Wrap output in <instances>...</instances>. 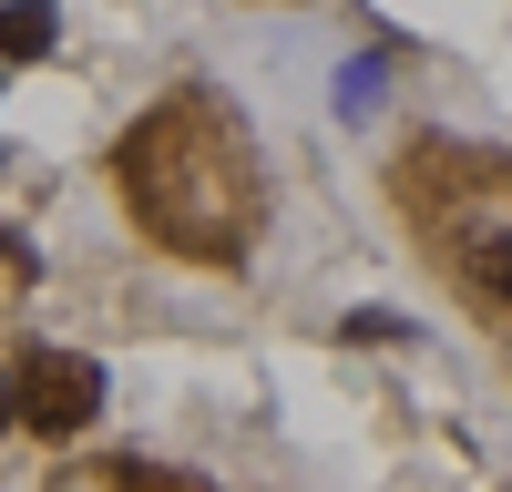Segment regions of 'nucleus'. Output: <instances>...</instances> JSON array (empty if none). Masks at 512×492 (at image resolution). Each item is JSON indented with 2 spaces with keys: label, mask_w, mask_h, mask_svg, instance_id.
I'll use <instances>...</instances> for the list:
<instances>
[{
  "label": "nucleus",
  "mask_w": 512,
  "mask_h": 492,
  "mask_svg": "<svg viewBox=\"0 0 512 492\" xmlns=\"http://www.w3.org/2000/svg\"><path fill=\"white\" fill-rule=\"evenodd\" d=\"M52 41H62L52 0H0V62H41Z\"/></svg>",
  "instance_id": "3"
},
{
  "label": "nucleus",
  "mask_w": 512,
  "mask_h": 492,
  "mask_svg": "<svg viewBox=\"0 0 512 492\" xmlns=\"http://www.w3.org/2000/svg\"><path fill=\"white\" fill-rule=\"evenodd\" d=\"M461 277L512 308V226H461Z\"/></svg>",
  "instance_id": "2"
},
{
  "label": "nucleus",
  "mask_w": 512,
  "mask_h": 492,
  "mask_svg": "<svg viewBox=\"0 0 512 492\" xmlns=\"http://www.w3.org/2000/svg\"><path fill=\"white\" fill-rule=\"evenodd\" d=\"M0 257H11V246H0Z\"/></svg>",
  "instance_id": "5"
},
{
  "label": "nucleus",
  "mask_w": 512,
  "mask_h": 492,
  "mask_svg": "<svg viewBox=\"0 0 512 492\" xmlns=\"http://www.w3.org/2000/svg\"><path fill=\"white\" fill-rule=\"evenodd\" d=\"M11 400H21L31 431H82V421H93V400H103V369L72 359V349H41L21 380H11Z\"/></svg>",
  "instance_id": "1"
},
{
  "label": "nucleus",
  "mask_w": 512,
  "mask_h": 492,
  "mask_svg": "<svg viewBox=\"0 0 512 492\" xmlns=\"http://www.w3.org/2000/svg\"><path fill=\"white\" fill-rule=\"evenodd\" d=\"M11 421H21V400H11V380H0V431H11Z\"/></svg>",
  "instance_id": "4"
}]
</instances>
